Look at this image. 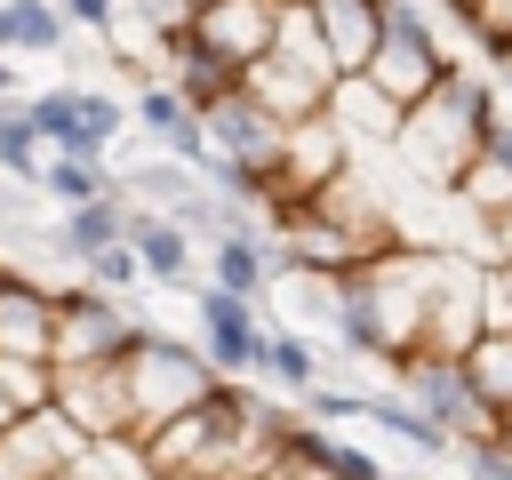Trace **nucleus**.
<instances>
[{"instance_id":"nucleus-5","label":"nucleus","mask_w":512,"mask_h":480,"mask_svg":"<svg viewBox=\"0 0 512 480\" xmlns=\"http://www.w3.org/2000/svg\"><path fill=\"white\" fill-rule=\"evenodd\" d=\"M152 328L128 312V296H104V288H56V368H104V360H128Z\"/></svg>"},{"instance_id":"nucleus-7","label":"nucleus","mask_w":512,"mask_h":480,"mask_svg":"<svg viewBox=\"0 0 512 480\" xmlns=\"http://www.w3.org/2000/svg\"><path fill=\"white\" fill-rule=\"evenodd\" d=\"M392 384L456 440V448H480V440H496V408L472 392V376H464V360H448V352H408L400 368H392Z\"/></svg>"},{"instance_id":"nucleus-10","label":"nucleus","mask_w":512,"mask_h":480,"mask_svg":"<svg viewBox=\"0 0 512 480\" xmlns=\"http://www.w3.org/2000/svg\"><path fill=\"white\" fill-rule=\"evenodd\" d=\"M192 40H200L232 80H248V72L272 56V40H280V0H224V8H200V16H192Z\"/></svg>"},{"instance_id":"nucleus-9","label":"nucleus","mask_w":512,"mask_h":480,"mask_svg":"<svg viewBox=\"0 0 512 480\" xmlns=\"http://www.w3.org/2000/svg\"><path fill=\"white\" fill-rule=\"evenodd\" d=\"M192 312H200V352H208V368H216L224 384L264 376V336L280 328V320H264V304L224 296V288H200V296H192Z\"/></svg>"},{"instance_id":"nucleus-36","label":"nucleus","mask_w":512,"mask_h":480,"mask_svg":"<svg viewBox=\"0 0 512 480\" xmlns=\"http://www.w3.org/2000/svg\"><path fill=\"white\" fill-rule=\"evenodd\" d=\"M32 88H24V72H16V56H0V104H24Z\"/></svg>"},{"instance_id":"nucleus-12","label":"nucleus","mask_w":512,"mask_h":480,"mask_svg":"<svg viewBox=\"0 0 512 480\" xmlns=\"http://www.w3.org/2000/svg\"><path fill=\"white\" fill-rule=\"evenodd\" d=\"M128 112H136V128L160 144V160H184V168H216V144H208V120L168 88V80H144L136 96H128Z\"/></svg>"},{"instance_id":"nucleus-14","label":"nucleus","mask_w":512,"mask_h":480,"mask_svg":"<svg viewBox=\"0 0 512 480\" xmlns=\"http://www.w3.org/2000/svg\"><path fill=\"white\" fill-rule=\"evenodd\" d=\"M128 256L144 264V280H160V288H192V256H200V240H192L184 224H168L160 208L128 200Z\"/></svg>"},{"instance_id":"nucleus-31","label":"nucleus","mask_w":512,"mask_h":480,"mask_svg":"<svg viewBox=\"0 0 512 480\" xmlns=\"http://www.w3.org/2000/svg\"><path fill=\"white\" fill-rule=\"evenodd\" d=\"M304 416H320V424H368V392H352V384H312V392H304Z\"/></svg>"},{"instance_id":"nucleus-22","label":"nucleus","mask_w":512,"mask_h":480,"mask_svg":"<svg viewBox=\"0 0 512 480\" xmlns=\"http://www.w3.org/2000/svg\"><path fill=\"white\" fill-rule=\"evenodd\" d=\"M368 424H384V432H392V440H408L416 456H456V440H448V432H440V424H432L400 384H392V392H368Z\"/></svg>"},{"instance_id":"nucleus-3","label":"nucleus","mask_w":512,"mask_h":480,"mask_svg":"<svg viewBox=\"0 0 512 480\" xmlns=\"http://www.w3.org/2000/svg\"><path fill=\"white\" fill-rule=\"evenodd\" d=\"M120 368H128V400H136V440H144V432H160L168 416L200 408V400L224 384V376L208 368V352H200V344L160 336V328H152V336H144V344H136Z\"/></svg>"},{"instance_id":"nucleus-11","label":"nucleus","mask_w":512,"mask_h":480,"mask_svg":"<svg viewBox=\"0 0 512 480\" xmlns=\"http://www.w3.org/2000/svg\"><path fill=\"white\" fill-rule=\"evenodd\" d=\"M96 448L64 424V408H40V416H16L8 432H0V464L16 472V480H64V472H80Z\"/></svg>"},{"instance_id":"nucleus-34","label":"nucleus","mask_w":512,"mask_h":480,"mask_svg":"<svg viewBox=\"0 0 512 480\" xmlns=\"http://www.w3.org/2000/svg\"><path fill=\"white\" fill-rule=\"evenodd\" d=\"M328 472H336V480H384V464H376L368 448H344V440H328Z\"/></svg>"},{"instance_id":"nucleus-37","label":"nucleus","mask_w":512,"mask_h":480,"mask_svg":"<svg viewBox=\"0 0 512 480\" xmlns=\"http://www.w3.org/2000/svg\"><path fill=\"white\" fill-rule=\"evenodd\" d=\"M496 456L512 464V416H496Z\"/></svg>"},{"instance_id":"nucleus-33","label":"nucleus","mask_w":512,"mask_h":480,"mask_svg":"<svg viewBox=\"0 0 512 480\" xmlns=\"http://www.w3.org/2000/svg\"><path fill=\"white\" fill-rule=\"evenodd\" d=\"M64 8V24H80V32H120V0H56Z\"/></svg>"},{"instance_id":"nucleus-41","label":"nucleus","mask_w":512,"mask_h":480,"mask_svg":"<svg viewBox=\"0 0 512 480\" xmlns=\"http://www.w3.org/2000/svg\"><path fill=\"white\" fill-rule=\"evenodd\" d=\"M64 480H96V472H88V464H80V472H64Z\"/></svg>"},{"instance_id":"nucleus-2","label":"nucleus","mask_w":512,"mask_h":480,"mask_svg":"<svg viewBox=\"0 0 512 480\" xmlns=\"http://www.w3.org/2000/svg\"><path fill=\"white\" fill-rule=\"evenodd\" d=\"M496 128H504L496 88H488L472 64H456V72H448V80H440V88H432V96H424L408 120H400V144H392V152H400V160H408L424 184L456 192V176L472 168V152H480Z\"/></svg>"},{"instance_id":"nucleus-20","label":"nucleus","mask_w":512,"mask_h":480,"mask_svg":"<svg viewBox=\"0 0 512 480\" xmlns=\"http://www.w3.org/2000/svg\"><path fill=\"white\" fill-rule=\"evenodd\" d=\"M456 200H464V208H480V224L512 216V120L472 152V168L456 176Z\"/></svg>"},{"instance_id":"nucleus-8","label":"nucleus","mask_w":512,"mask_h":480,"mask_svg":"<svg viewBox=\"0 0 512 480\" xmlns=\"http://www.w3.org/2000/svg\"><path fill=\"white\" fill-rule=\"evenodd\" d=\"M56 408L88 448H136V400H128V368H56Z\"/></svg>"},{"instance_id":"nucleus-42","label":"nucleus","mask_w":512,"mask_h":480,"mask_svg":"<svg viewBox=\"0 0 512 480\" xmlns=\"http://www.w3.org/2000/svg\"><path fill=\"white\" fill-rule=\"evenodd\" d=\"M0 208H8V176H0Z\"/></svg>"},{"instance_id":"nucleus-6","label":"nucleus","mask_w":512,"mask_h":480,"mask_svg":"<svg viewBox=\"0 0 512 480\" xmlns=\"http://www.w3.org/2000/svg\"><path fill=\"white\" fill-rule=\"evenodd\" d=\"M448 72H456V56H448V48H440V32L416 16V0H384V48H376L368 80H376L400 112H416Z\"/></svg>"},{"instance_id":"nucleus-27","label":"nucleus","mask_w":512,"mask_h":480,"mask_svg":"<svg viewBox=\"0 0 512 480\" xmlns=\"http://www.w3.org/2000/svg\"><path fill=\"white\" fill-rule=\"evenodd\" d=\"M40 168H48V144L32 136V112L24 104H0V176L40 184Z\"/></svg>"},{"instance_id":"nucleus-30","label":"nucleus","mask_w":512,"mask_h":480,"mask_svg":"<svg viewBox=\"0 0 512 480\" xmlns=\"http://www.w3.org/2000/svg\"><path fill=\"white\" fill-rule=\"evenodd\" d=\"M448 16H456L488 56H504V48H512V0H456Z\"/></svg>"},{"instance_id":"nucleus-32","label":"nucleus","mask_w":512,"mask_h":480,"mask_svg":"<svg viewBox=\"0 0 512 480\" xmlns=\"http://www.w3.org/2000/svg\"><path fill=\"white\" fill-rule=\"evenodd\" d=\"M80 272H88V288H104V296H120V288H136V280H144V264H136L128 248H104V256H88Z\"/></svg>"},{"instance_id":"nucleus-35","label":"nucleus","mask_w":512,"mask_h":480,"mask_svg":"<svg viewBox=\"0 0 512 480\" xmlns=\"http://www.w3.org/2000/svg\"><path fill=\"white\" fill-rule=\"evenodd\" d=\"M456 464H464V480H512V464L496 456V440H480V448H456Z\"/></svg>"},{"instance_id":"nucleus-16","label":"nucleus","mask_w":512,"mask_h":480,"mask_svg":"<svg viewBox=\"0 0 512 480\" xmlns=\"http://www.w3.org/2000/svg\"><path fill=\"white\" fill-rule=\"evenodd\" d=\"M0 352H16V360H56V288H40V280H8V296H0Z\"/></svg>"},{"instance_id":"nucleus-24","label":"nucleus","mask_w":512,"mask_h":480,"mask_svg":"<svg viewBox=\"0 0 512 480\" xmlns=\"http://www.w3.org/2000/svg\"><path fill=\"white\" fill-rule=\"evenodd\" d=\"M264 384H272V392H288V400H304V392L320 384V352H312V336L272 328V336H264Z\"/></svg>"},{"instance_id":"nucleus-23","label":"nucleus","mask_w":512,"mask_h":480,"mask_svg":"<svg viewBox=\"0 0 512 480\" xmlns=\"http://www.w3.org/2000/svg\"><path fill=\"white\" fill-rule=\"evenodd\" d=\"M464 376L496 416H512V328H480L472 352H464Z\"/></svg>"},{"instance_id":"nucleus-25","label":"nucleus","mask_w":512,"mask_h":480,"mask_svg":"<svg viewBox=\"0 0 512 480\" xmlns=\"http://www.w3.org/2000/svg\"><path fill=\"white\" fill-rule=\"evenodd\" d=\"M32 192H48V200L72 216V208H88V200H112V192H120V176H104L96 160H48Z\"/></svg>"},{"instance_id":"nucleus-15","label":"nucleus","mask_w":512,"mask_h":480,"mask_svg":"<svg viewBox=\"0 0 512 480\" xmlns=\"http://www.w3.org/2000/svg\"><path fill=\"white\" fill-rule=\"evenodd\" d=\"M328 120L344 128V144H384V152H392L408 112H400V104H392V96H384L368 72H344V80L328 88Z\"/></svg>"},{"instance_id":"nucleus-17","label":"nucleus","mask_w":512,"mask_h":480,"mask_svg":"<svg viewBox=\"0 0 512 480\" xmlns=\"http://www.w3.org/2000/svg\"><path fill=\"white\" fill-rule=\"evenodd\" d=\"M312 24L336 56V72H368L384 48V0H312Z\"/></svg>"},{"instance_id":"nucleus-21","label":"nucleus","mask_w":512,"mask_h":480,"mask_svg":"<svg viewBox=\"0 0 512 480\" xmlns=\"http://www.w3.org/2000/svg\"><path fill=\"white\" fill-rule=\"evenodd\" d=\"M160 80H168V88H176V96H184L192 112H208V104H216L224 88H240V80H232V72H224V64H216V56H208V48L192 40V32L160 40Z\"/></svg>"},{"instance_id":"nucleus-26","label":"nucleus","mask_w":512,"mask_h":480,"mask_svg":"<svg viewBox=\"0 0 512 480\" xmlns=\"http://www.w3.org/2000/svg\"><path fill=\"white\" fill-rule=\"evenodd\" d=\"M0 400H8V416L56 408V360H16V352H0Z\"/></svg>"},{"instance_id":"nucleus-40","label":"nucleus","mask_w":512,"mask_h":480,"mask_svg":"<svg viewBox=\"0 0 512 480\" xmlns=\"http://www.w3.org/2000/svg\"><path fill=\"white\" fill-rule=\"evenodd\" d=\"M200 8H224V0H192V16H200Z\"/></svg>"},{"instance_id":"nucleus-19","label":"nucleus","mask_w":512,"mask_h":480,"mask_svg":"<svg viewBox=\"0 0 512 480\" xmlns=\"http://www.w3.org/2000/svg\"><path fill=\"white\" fill-rule=\"evenodd\" d=\"M0 56H72V24L56 0H0Z\"/></svg>"},{"instance_id":"nucleus-38","label":"nucleus","mask_w":512,"mask_h":480,"mask_svg":"<svg viewBox=\"0 0 512 480\" xmlns=\"http://www.w3.org/2000/svg\"><path fill=\"white\" fill-rule=\"evenodd\" d=\"M8 280H16V264H0V296H8Z\"/></svg>"},{"instance_id":"nucleus-28","label":"nucleus","mask_w":512,"mask_h":480,"mask_svg":"<svg viewBox=\"0 0 512 480\" xmlns=\"http://www.w3.org/2000/svg\"><path fill=\"white\" fill-rule=\"evenodd\" d=\"M120 32H152V48H160V40L192 32V0H120Z\"/></svg>"},{"instance_id":"nucleus-1","label":"nucleus","mask_w":512,"mask_h":480,"mask_svg":"<svg viewBox=\"0 0 512 480\" xmlns=\"http://www.w3.org/2000/svg\"><path fill=\"white\" fill-rule=\"evenodd\" d=\"M432 304H440V248H392L384 264H360L344 280V312H336V336L368 360H384V376L424 352L432 336Z\"/></svg>"},{"instance_id":"nucleus-44","label":"nucleus","mask_w":512,"mask_h":480,"mask_svg":"<svg viewBox=\"0 0 512 480\" xmlns=\"http://www.w3.org/2000/svg\"><path fill=\"white\" fill-rule=\"evenodd\" d=\"M432 8H456V0H432Z\"/></svg>"},{"instance_id":"nucleus-4","label":"nucleus","mask_w":512,"mask_h":480,"mask_svg":"<svg viewBox=\"0 0 512 480\" xmlns=\"http://www.w3.org/2000/svg\"><path fill=\"white\" fill-rule=\"evenodd\" d=\"M24 112H32V136L48 144V160H104V144H120L136 128V112L112 88H72V80L32 88Z\"/></svg>"},{"instance_id":"nucleus-18","label":"nucleus","mask_w":512,"mask_h":480,"mask_svg":"<svg viewBox=\"0 0 512 480\" xmlns=\"http://www.w3.org/2000/svg\"><path fill=\"white\" fill-rule=\"evenodd\" d=\"M104 248H128V184H120L112 200H88V208L56 216V256L88 264V256H104Z\"/></svg>"},{"instance_id":"nucleus-29","label":"nucleus","mask_w":512,"mask_h":480,"mask_svg":"<svg viewBox=\"0 0 512 480\" xmlns=\"http://www.w3.org/2000/svg\"><path fill=\"white\" fill-rule=\"evenodd\" d=\"M256 480H336V472H328V432H320V424H304V432L288 440V456H280V464H264Z\"/></svg>"},{"instance_id":"nucleus-13","label":"nucleus","mask_w":512,"mask_h":480,"mask_svg":"<svg viewBox=\"0 0 512 480\" xmlns=\"http://www.w3.org/2000/svg\"><path fill=\"white\" fill-rule=\"evenodd\" d=\"M280 272H288L280 240H264L256 224H248V232H224V240H208V288H224V296H248V304H264Z\"/></svg>"},{"instance_id":"nucleus-39","label":"nucleus","mask_w":512,"mask_h":480,"mask_svg":"<svg viewBox=\"0 0 512 480\" xmlns=\"http://www.w3.org/2000/svg\"><path fill=\"white\" fill-rule=\"evenodd\" d=\"M8 424H16V416H8V400H0V432H8Z\"/></svg>"},{"instance_id":"nucleus-43","label":"nucleus","mask_w":512,"mask_h":480,"mask_svg":"<svg viewBox=\"0 0 512 480\" xmlns=\"http://www.w3.org/2000/svg\"><path fill=\"white\" fill-rule=\"evenodd\" d=\"M0 480H16V472H8V464H0Z\"/></svg>"}]
</instances>
